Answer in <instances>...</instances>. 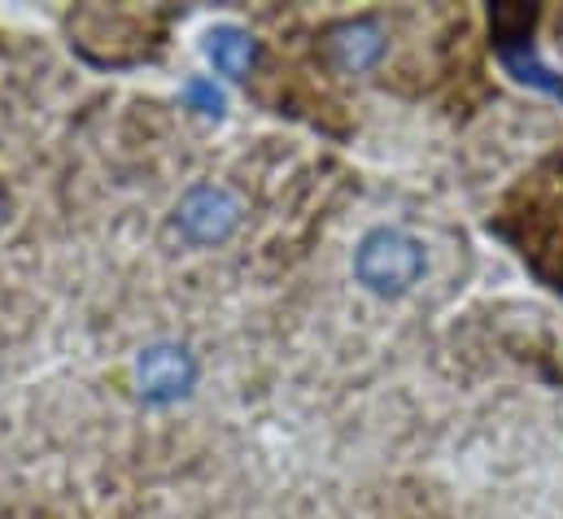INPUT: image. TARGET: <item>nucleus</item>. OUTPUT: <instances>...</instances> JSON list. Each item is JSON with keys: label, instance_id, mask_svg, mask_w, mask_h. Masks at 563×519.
I'll list each match as a JSON object with an SVG mask.
<instances>
[{"label": "nucleus", "instance_id": "nucleus-1", "mask_svg": "<svg viewBox=\"0 0 563 519\" xmlns=\"http://www.w3.org/2000/svg\"><path fill=\"white\" fill-rule=\"evenodd\" d=\"M428 275V250L402 228H372L354 250V279L376 297H407Z\"/></svg>", "mask_w": 563, "mask_h": 519}, {"label": "nucleus", "instance_id": "nucleus-7", "mask_svg": "<svg viewBox=\"0 0 563 519\" xmlns=\"http://www.w3.org/2000/svg\"><path fill=\"white\" fill-rule=\"evenodd\" d=\"M0 219H4V206H0Z\"/></svg>", "mask_w": 563, "mask_h": 519}, {"label": "nucleus", "instance_id": "nucleus-2", "mask_svg": "<svg viewBox=\"0 0 563 519\" xmlns=\"http://www.w3.org/2000/svg\"><path fill=\"white\" fill-rule=\"evenodd\" d=\"M241 219H245V206L223 184H197L175 206V223H179V232L192 245H223V241H232Z\"/></svg>", "mask_w": 563, "mask_h": 519}, {"label": "nucleus", "instance_id": "nucleus-5", "mask_svg": "<svg viewBox=\"0 0 563 519\" xmlns=\"http://www.w3.org/2000/svg\"><path fill=\"white\" fill-rule=\"evenodd\" d=\"M206 57L223 79H245L258 62V40L241 26H214L206 40Z\"/></svg>", "mask_w": 563, "mask_h": 519}, {"label": "nucleus", "instance_id": "nucleus-4", "mask_svg": "<svg viewBox=\"0 0 563 519\" xmlns=\"http://www.w3.org/2000/svg\"><path fill=\"white\" fill-rule=\"evenodd\" d=\"M385 53H389V35L376 18H350V22L328 26L323 35V57L341 75H367L385 62Z\"/></svg>", "mask_w": 563, "mask_h": 519}, {"label": "nucleus", "instance_id": "nucleus-3", "mask_svg": "<svg viewBox=\"0 0 563 519\" xmlns=\"http://www.w3.org/2000/svg\"><path fill=\"white\" fill-rule=\"evenodd\" d=\"M197 376H201L197 354L179 341H157V345L141 350V358H136V389L153 406H170V401L188 397Z\"/></svg>", "mask_w": 563, "mask_h": 519}, {"label": "nucleus", "instance_id": "nucleus-6", "mask_svg": "<svg viewBox=\"0 0 563 519\" xmlns=\"http://www.w3.org/2000/svg\"><path fill=\"white\" fill-rule=\"evenodd\" d=\"M184 106L188 110H197V114H223V88H214V79H201V75H192L188 84H184Z\"/></svg>", "mask_w": 563, "mask_h": 519}]
</instances>
